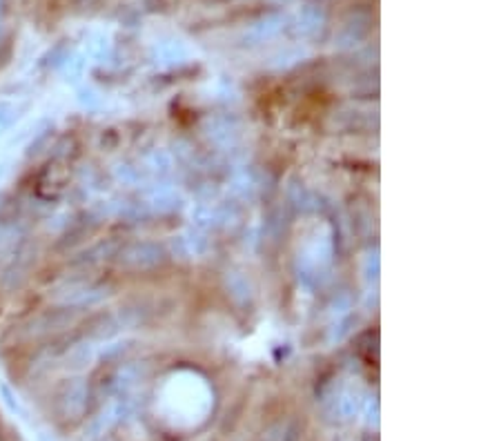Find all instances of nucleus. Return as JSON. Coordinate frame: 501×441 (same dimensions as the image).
Masks as SVG:
<instances>
[{"mask_svg":"<svg viewBox=\"0 0 501 441\" xmlns=\"http://www.w3.org/2000/svg\"><path fill=\"white\" fill-rule=\"evenodd\" d=\"M13 118H16V106L9 101H0V134L12 125Z\"/></svg>","mask_w":501,"mask_h":441,"instance_id":"nucleus-1","label":"nucleus"}]
</instances>
